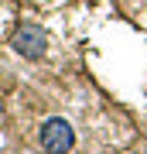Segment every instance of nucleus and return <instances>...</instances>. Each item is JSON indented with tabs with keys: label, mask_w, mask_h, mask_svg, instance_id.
Masks as SVG:
<instances>
[{
	"label": "nucleus",
	"mask_w": 147,
	"mask_h": 154,
	"mask_svg": "<svg viewBox=\"0 0 147 154\" xmlns=\"http://www.w3.org/2000/svg\"><path fill=\"white\" fill-rule=\"evenodd\" d=\"M38 140L48 154H69L75 147V130H72V123L65 116H48L38 130Z\"/></svg>",
	"instance_id": "nucleus-1"
},
{
	"label": "nucleus",
	"mask_w": 147,
	"mask_h": 154,
	"mask_svg": "<svg viewBox=\"0 0 147 154\" xmlns=\"http://www.w3.org/2000/svg\"><path fill=\"white\" fill-rule=\"evenodd\" d=\"M11 48L17 51V55H24V58H41L44 48H48V34H44L41 24L21 21L14 28V34H11Z\"/></svg>",
	"instance_id": "nucleus-2"
}]
</instances>
